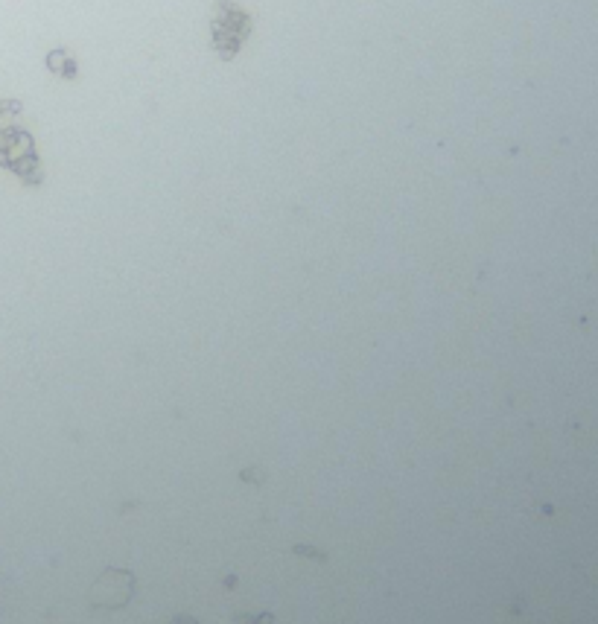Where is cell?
<instances>
[{
  "label": "cell",
  "instance_id": "6da1fadb",
  "mask_svg": "<svg viewBox=\"0 0 598 624\" xmlns=\"http://www.w3.org/2000/svg\"><path fill=\"white\" fill-rule=\"evenodd\" d=\"M134 598V575L126 569H105L91 586V604L99 610H120Z\"/></svg>",
  "mask_w": 598,
  "mask_h": 624
},
{
  "label": "cell",
  "instance_id": "7a4b0ae2",
  "mask_svg": "<svg viewBox=\"0 0 598 624\" xmlns=\"http://www.w3.org/2000/svg\"><path fill=\"white\" fill-rule=\"evenodd\" d=\"M245 624H275V619H272L269 613H263V616H254V619H248Z\"/></svg>",
  "mask_w": 598,
  "mask_h": 624
},
{
  "label": "cell",
  "instance_id": "3957f363",
  "mask_svg": "<svg viewBox=\"0 0 598 624\" xmlns=\"http://www.w3.org/2000/svg\"><path fill=\"white\" fill-rule=\"evenodd\" d=\"M169 624H199L196 619H190V616H178V619H172Z\"/></svg>",
  "mask_w": 598,
  "mask_h": 624
}]
</instances>
